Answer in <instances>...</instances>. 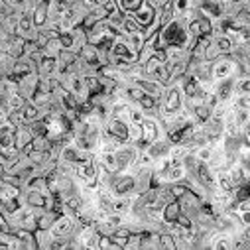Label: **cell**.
I'll list each match as a JSON object with an SVG mask.
<instances>
[{
  "label": "cell",
  "instance_id": "obj_2",
  "mask_svg": "<svg viewBox=\"0 0 250 250\" xmlns=\"http://www.w3.org/2000/svg\"><path fill=\"white\" fill-rule=\"evenodd\" d=\"M183 103H185V97L181 93V87L177 83L166 85V89H164V93L160 97L158 118H166V116H171V114L183 110Z\"/></svg>",
  "mask_w": 250,
  "mask_h": 250
},
{
  "label": "cell",
  "instance_id": "obj_9",
  "mask_svg": "<svg viewBox=\"0 0 250 250\" xmlns=\"http://www.w3.org/2000/svg\"><path fill=\"white\" fill-rule=\"evenodd\" d=\"M36 73L40 77H55L57 73V57H47V55H40L36 61Z\"/></svg>",
  "mask_w": 250,
  "mask_h": 250
},
{
  "label": "cell",
  "instance_id": "obj_3",
  "mask_svg": "<svg viewBox=\"0 0 250 250\" xmlns=\"http://www.w3.org/2000/svg\"><path fill=\"white\" fill-rule=\"evenodd\" d=\"M116 36H118V32H116V30L106 22V18H104V20L97 22L93 28L87 30V43H91V45H95V47L106 51V49L110 47V43L116 40Z\"/></svg>",
  "mask_w": 250,
  "mask_h": 250
},
{
  "label": "cell",
  "instance_id": "obj_5",
  "mask_svg": "<svg viewBox=\"0 0 250 250\" xmlns=\"http://www.w3.org/2000/svg\"><path fill=\"white\" fill-rule=\"evenodd\" d=\"M236 61L230 55H219L215 61H211V79L217 81H225L230 77H236Z\"/></svg>",
  "mask_w": 250,
  "mask_h": 250
},
{
  "label": "cell",
  "instance_id": "obj_13",
  "mask_svg": "<svg viewBox=\"0 0 250 250\" xmlns=\"http://www.w3.org/2000/svg\"><path fill=\"white\" fill-rule=\"evenodd\" d=\"M20 114H22V120H24V124H30V122H36V120H42L45 114H43V110L38 106V104H34L32 101H28L22 108H20Z\"/></svg>",
  "mask_w": 250,
  "mask_h": 250
},
{
  "label": "cell",
  "instance_id": "obj_4",
  "mask_svg": "<svg viewBox=\"0 0 250 250\" xmlns=\"http://www.w3.org/2000/svg\"><path fill=\"white\" fill-rule=\"evenodd\" d=\"M160 136H166L164 134V128L158 120V116H150L146 114L140 122V140H138V150H146L154 140H158Z\"/></svg>",
  "mask_w": 250,
  "mask_h": 250
},
{
  "label": "cell",
  "instance_id": "obj_1",
  "mask_svg": "<svg viewBox=\"0 0 250 250\" xmlns=\"http://www.w3.org/2000/svg\"><path fill=\"white\" fill-rule=\"evenodd\" d=\"M185 173H187V169H185L183 160L164 156V158L156 160L152 166V187L179 183V181H183Z\"/></svg>",
  "mask_w": 250,
  "mask_h": 250
},
{
  "label": "cell",
  "instance_id": "obj_12",
  "mask_svg": "<svg viewBox=\"0 0 250 250\" xmlns=\"http://www.w3.org/2000/svg\"><path fill=\"white\" fill-rule=\"evenodd\" d=\"M32 140H34V134H32L28 124H22V126H18L14 130V146H16L18 152H22L26 146H30Z\"/></svg>",
  "mask_w": 250,
  "mask_h": 250
},
{
  "label": "cell",
  "instance_id": "obj_17",
  "mask_svg": "<svg viewBox=\"0 0 250 250\" xmlns=\"http://www.w3.org/2000/svg\"><path fill=\"white\" fill-rule=\"evenodd\" d=\"M4 103H6V106H8L10 110H20V108L28 103V99L22 97L20 93H12V95H8V97L4 99Z\"/></svg>",
  "mask_w": 250,
  "mask_h": 250
},
{
  "label": "cell",
  "instance_id": "obj_20",
  "mask_svg": "<svg viewBox=\"0 0 250 250\" xmlns=\"http://www.w3.org/2000/svg\"><path fill=\"white\" fill-rule=\"evenodd\" d=\"M0 162H2V158H0Z\"/></svg>",
  "mask_w": 250,
  "mask_h": 250
},
{
  "label": "cell",
  "instance_id": "obj_21",
  "mask_svg": "<svg viewBox=\"0 0 250 250\" xmlns=\"http://www.w3.org/2000/svg\"><path fill=\"white\" fill-rule=\"evenodd\" d=\"M0 77H2V75H0Z\"/></svg>",
  "mask_w": 250,
  "mask_h": 250
},
{
  "label": "cell",
  "instance_id": "obj_7",
  "mask_svg": "<svg viewBox=\"0 0 250 250\" xmlns=\"http://www.w3.org/2000/svg\"><path fill=\"white\" fill-rule=\"evenodd\" d=\"M63 85L79 103H85L89 101V89H87V83H85V77L81 73H69L67 77H63L59 81Z\"/></svg>",
  "mask_w": 250,
  "mask_h": 250
},
{
  "label": "cell",
  "instance_id": "obj_11",
  "mask_svg": "<svg viewBox=\"0 0 250 250\" xmlns=\"http://www.w3.org/2000/svg\"><path fill=\"white\" fill-rule=\"evenodd\" d=\"M38 81H40L38 73H30V75L20 77L18 79V93L30 101L32 95H34V91H36V87H38Z\"/></svg>",
  "mask_w": 250,
  "mask_h": 250
},
{
  "label": "cell",
  "instance_id": "obj_10",
  "mask_svg": "<svg viewBox=\"0 0 250 250\" xmlns=\"http://www.w3.org/2000/svg\"><path fill=\"white\" fill-rule=\"evenodd\" d=\"M130 18H132V20H134L142 30H146V28L154 22V18H156V10H154L152 6H148V4H142V6H140V8H138Z\"/></svg>",
  "mask_w": 250,
  "mask_h": 250
},
{
  "label": "cell",
  "instance_id": "obj_8",
  "mask_svg": "<svg viewBox=\"0 0 250 250\" xmlns=\"http://www.w3.org/2000/svg\"><path fill=\"white\" fill-rule=\"evenodd\" d=\"M138 154H140L138 146H134V144H130V142H124L118 150H114V158H116V164H118V171L130 169V167L136 164Z\"/></svg>",
  "mask_w": 250,
  "mask_h": 250
},
{
  "label": "cell",
  "instance_id": "obj_14",
  "mask_svg": "<svg viewBox=\"0 0 250 250\" xmlns=\"http://www.w3.org/2000/svg\"><path fill=\"white\" fill-rule=\"evenodd\" d=\"M122 40L130 45V49H134L136 53H140V49L144 47L146 43V36H144V30H136V32H130V34H124Z\"/></svg>",
  "mask_w": 250,
  "mask_h": 250
},
{
  "label": "cell",
  "instance_id": "obj_16",
  "mask_svg": "<svg viewBox=\"0 0 250 250\" xmlns=\"http://www.w3.org/2000/svg\"><path fill=\"white\" fill-rule=\"evenodd\" d=\"M118 10L122 14H126V16H132L142 4H146V0H114Z\"/></svg>",
  "mask_w": 250,
  "mask_h": 250
},
{
  "label": "cell",
  "instance_id": "obj_6",
  "mask_svg": "<svg viewBox=\"0 0 250 250\" xmlns=\"http://www.w3.org/2000/svg\"><path fill=\"white\" fill-rule=\"evenodd\" d=\"M77 221H75V215H69V213H59L55 217V221L51 223L49 227V232L53 238H65V236H71L75 230H77Z\"/></svg>",
  "mask_w": 250,
  "mask_h": 250
},
{
  "label": "cell",
  "instance_id": "obj_18",
  "mask_svg": "<svg viewBox=\"0 0 250 250\" xmlns=\"http://www.w3.org/2000/svg\"><path fill=\"white\" fill-rule=\"evenodd\" d=\"M6 2L12 6V8H18V6H22V4H26V0H6Z\"/></svg>",
  "mask_w": 250,
  "mask_h": 250
},
{
  "label": "cell",
  "instance_id": "obj_15",
  "mask_svg": "<svg viewBox=\"0 0 250 250\" xmlns=\"http://www.w3.org/2000/svg\"><path fill=\"white\" fill-rule=\"evenodd\" d=\"M213 45L217 47V51H219L221 55H229V53L232 51V47H234L232 40H230L227 34H217V36H213Z\"/></svg>",
  "mask_w": 250,
  "mask_h": 250
},
{
  "label": "cell",
  "instance_id": "obj_19",
  "mask_svg": "<svg viewBox=\"0 0 250 250\" xmlns=\"http://www.w3.org/2000/svg\"><path fill=\"white\" fill-rule=\"evenodd\" d=\"M160 2H162V4H164V6H166V4H167V2H169V0H160Z\"/></svg>",
  "mask_w": 250,
  "mask_h": 250
}]
</instances>
